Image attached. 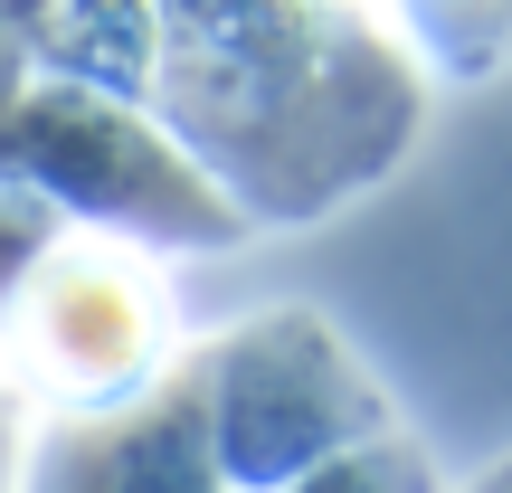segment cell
Masks as SVG:
<instances>
[{"mask_svg":"<svg viewBox=\"0 0 512 493\" xmlns=\"http://www.w3.org/2000/svg\"><path fill=\"white\" fill-rule=\"evenodd\" d=\"M0 143H10L48 190H76V200H95V209H171V228H190V238H200V228H228L219 200H209L133 114L95 105V95H67V86L29 95Z\"/></svg>","mask_w":512,"mask_h":493,"instance_id":"obj_1","label":"cell"}]
</instances>
